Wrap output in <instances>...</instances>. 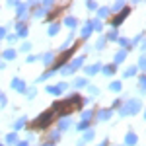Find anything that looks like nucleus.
<instances>
[{
    "label": "nucleus",
    "mask_w": 146,
    "mask_h": 146,
    "mask_svg": "<svg viewBox=\"0 0 146 146\" xmlns=\"http://www.w3.org/2000/svg\"><path fill=\"white\" fill-rule=\"evenodd\" d=\"M53 115H55V111H45L43 115H41V117H37V119H35L33 127H35V129H43V127H47V125L51 123Z\"/></svg>",
    "instance_id": "f257e3e1"
},
{
    "label": "nucleus",
    "mask_w": 146,
    "mask_h": 146,
    "mask_svg": "<svg viewBox=\"0 0 146 146\" xmlns=\"http://www.w3.org/2000/svg\"><path fill=\"white\" fill-rule=\"evenodd\" d=\"M140 109V103L138 101H129V103H125V107H123V115H127V113H136Z\"/></svg>",
    "instance_id": "f03ea898"
},
{
    "label": "nucleus",
    "mask_w": 146,
    "mask_h": 146,
    "mask_svg": "<svg viewBox=\"0 0 146 146\" xmlns=\"http://www.w3.org/2000/svg\"><path fill=\"white\" fill-rule=\"evenodd\" d=\"M80 64H82V56H80V58H76V60H72V62H70V66L62 68V74H70V72H72L74 68H78Z\"/></svg>",
    "instance_id": "7ed1b4c3"
},
{
    "label": "nucleus",
    "mask_w": 146,
    "mask_h": 146,
    "mask_svg": "<svg viewBox=\"0 0 146 146\" xmlns=\"http://www.w3.org/2000/svg\"><path fill=\"white\" fill-rule=\"evenodd\" d=\"M12 88H14V90H20V92L25 90V86H23L22 80H14V82H12Z\"/></svg>",
    "instance_id": "20e7f679"
},
{
    "label": "nucleus",
    "mask_w": 146,
    "mask_h": 146,
    "mask_svg": "<svg viewBox=\"0 0 146 146\" xmlns=\"http://www.w3.org/2000/svg\"><path fill=\"white\" fill-rule=\"evenodd\" d=\"M125 140H127V144H129V146L136 144V136L133 135V133H129V135H127V138H125Z\"/></svg>",
    "instance_id": "39448f33"
},
{
    "label": "nucleus",
    "mask_w": 146,
    "mask_h": 146,
    "mask_svg": "<svg viewBox=\"0 0 146 146\" xmlns=\"http://www.w3.org/2000/svg\"><path fill=\"white\" fill-rule=\"evenodd\" d=\"M16 29H18V35H27V29H25V25H23V23H18V25H16Z\"/></svg>",
    "instance_id": "423d86ee"
},
{
    "label": "nucleus",
    "mask_w": 146,
    "mask_h": 146,
    "mask_svg": "<svg viewBox=\"0 0 146 146\" xmlns=\"http://www.w3.org/2000/svg\"><path fill=\"white\" fill-rule=\"evenodd\" d=\"M127 14H129V10H125L123 14H121V16H117V18L113 20V23H115V25H117V23H121V22H123V18H125V16H127Z\"/></svg>",
    "instance_id": "0eeeda50"
},
{
    "label": "nucleus",
    "mask_w": 146,
    "mask_h": 146,
    "mask_svg": "<svg viewBox=\"0 0 146 146\" xmlns=\"http://www.w3.org/2000/svg\"><path fill=\"white\" fill-rule=\"evenodd\" d=\"M109 115H111V113L107 111V109H103V111H101V113H100V115H98V117H100L101 121H103V119H107V117H109Z\"/></svg>",
    "instance_id": "6e6552de"
},
{
    "label": "nucleus",
    "mask_w": 146,
    "mask_h": 146,
    "mask_svg": "<svg viewBox=\"0 0 146 146\" xmlns=\"http://www.w3.org/2000/svg\"><path fill=\"white\" fill-rule=\"evenodd\" d=\"M98 70H100V64H96V66H90V68H88V74H96Z\"/></svg>",
    "instance_id": "1a4fd4ad"
},
{
    "label": "nucleus",
    "mask_w": 146,
    "mask_h": 146,
    "mask_svg": "<svg viewBox=\"0 0 146 146\" xmlns=\"http://www.w3.org/2000/svg\"><path fill=\"white\" fill-rule=\"evenodd\" d=\"M16 56V51H6L4 53V58H14Z\"/></svg>",
    "instance_id": "9d476101"
},
{
    "label": "nucleus",
    "mask_w": 146,
    "mask_h": 146,
    "mask_svg": "<svg viewBox=\"0 0 146 146\" xmlns=\"http://www.w3.org/2000/svg\"><path fill=\"white\" fill-rule=\"evenodd\" d=\"M111 90L113 92H119V90H121V84H119V82H113V84H111Z\"/></svg>",
    "instance_id": "9b49d317"
},
{
    "label": "nucleus",
    "mask_w": 146,
    "mask_h": 146,
    "mask_svg": "<svg viewBox=\"0 0 146 146\" xmlns=\"http://www.w3.org/2000/svg\"><path fill=\"white\" fill-rule=\"evenodd\" d=\"M107 14H109V8H101L100 10V18H105Z\"/></svg>",
    "instance_id": "f8f14e48"
},
{
    "label": "nucleus",
    "mask_w": 146,
    "mask_h": 146,
    "mask_svg": "<svg viewBox=\"0 0 146 146\" xmlns=\"http://www.w3.org/2000/svg\"><path fill=\"white\" fill-rule=\"evenodd\" d=\"M66 25H70V27H74V25H76V20H72V18H68V20H66Z\"/></svg>",
    "instance_id": "ddd939ff"
},
{
    "label": "nucleus",
    "mask_w": 146,
    "mask_h": 146,
    "mask_svg": "<svg viewBox=\"0 0 146 146\" xmlns=\"http://www.w3.org/2000/svg\"><path fill=\"white\" fill-rule=\"evenodd\" d=\"M23 123H25V117H22V119L16 123V129H22V125H23Z\"/></svg>",
    "instance_id": "4468645a"
},
{
    "label": "nucleus",
    "mask_w": 146,
    "mask_h": 146,
    "mask_svg": "<svg viewBox=\"0 0 146 146\" xmlns=\"http://www.w3.org/2000/svg\"><path fill=\"white\" fill-rule=\"evenodd\" d=\"M140 90H146V76L140 78Z\"/></svg>",
    "instance_id": "2eb2a0df"
},
{
    "label": "nucleus",
    "mask_w": 146,
    "mask_h": 146,
    "mask_svg": "<svg viewBox=\"0 0 146 146\" xmlns=\"http://www.w3.org/2000/svg\"><path fill=\"white\" fill-rule=\"evenodd\" d=\"M56 31H58V25H53V27H51V29H49V33H51V35H55Z\"/></svg>",
    "instance_id": "dca6fc26"
},
{
    "label": "nucleus",
    "mask_w": 146,
    "mask_h": 146,
    "mask_svg": "<svg viewBox=\"0 0 146 146\" xmlns=\"http://www.w3.org/2000/svg\"><path fill=\"white\" fill-rule=\"evenodd\" d=\"M115 72V66H107L105 68V74H113Z\"/></svg>",
    "instance_id": "f3484780"
},
{
    "label": "nucleus",
    "mask_w": 146,
    "mask_h": 146,
    "mask_svg": "<svg viewBox=\"0 0 146 146\" xmlns=\"http://www.w3.org/2000/svg\"><path fill=\"white\" fill-rule=\"evenodd\" d=\"M6 140H8V142H16V135H8V136H6Z\"/></svg>",
    "instance_id": "a211bd4d"
},
{
    "label": "nucleus",
    "mask_w": 146,
    "mask_h": 146,
    "mask_svg": "<svg viewBox=\"0 0 146 146\" xmlns=\"http://www.w3.org/2000/svg\"><path fill=\"white\" fill-rule=\"evenodd\" d=\"M82 86H86V80H78L76 82V88H82Z\"/></svg>",
    "instance_id": "6ab92c4d"
},
{
    "label": "nucleus",
    "mask_w": 146,
    "mask_h": 146,
    "mask_svg": "<svg viewBox=\"0 0 146 146\" xmlns=\"http://www.w3.org/2000/svg\"><path fill=\"white\" fill-rule=\"evenodd\" d=\"M133 74H135V68H129V70L125 72V76H133Z\"/></svg>",
    "instance_id": "aec40b11"
},
{
    "label": "nucleus",
    "mask_w": 146,
    "mask_h": 146,
    "mask_svg": "<svg viewBox=\"0 0 146 146\" xmlns=\"http://www.w3.org/2000/svg\"><path fill=\"white\" fill-rule=\"evenodd\" d=\"M43 60H45V62H51V60H53V55H45V56H43Z\"/></svg>",
    "instance_id": "412c9836"
},
{
    "label": "nucleus",
    "mask_w": 146,
    "mask_h": 146,
    "mask_svg": "<svg viewBox=\"0 0 146 146\" xmlns=\"http://www.w3.org/2000/svg\"><path fill=\"white\" fill-rule=\"evenodd\" d=\"M119 43H121V45H123V47H129V39H121Z\"/></svg>",
    "instance_id": "4be33fe9"
},
{
    "label": "nucleus",
    "mask_w": 146,
    "mask_h": 146,
    "mask_svg": "<svg viewBox=\"0 0 146 146\" xmlns=\"http://www.w3.org/2000/svg\"><path fill=\"white\" fill-rule=\"evenodd\" d=\"M140 68H144V70H146V58H140Z\"/></svg>",
    "instance_id": "5701e85b"
},
{
    "label": "nucleus",
    "mask_w": 146,
    "mask_h": 146,
    "mask_svg": "<svg viewBox=\"0 0 146 146\" xmlns=\"http://www.w3.org/2000/svg\"><path fill=\"white\" fill-rule=\"evenodd\" d=\"M4 33H6V29H4V27H0V37H4Z\"/></svg>",
    "instance_id": "b1692460"
},
{
    "label": "nucleus",
    "mask_w": 146,
    "mask_h": 146,
    "mask_svg": "<svg viewBox=\"0 0 146 146\" xmlns=\"http://www.w3.org/2000/svg\"><path fill=\"white\" fill-rule=\"evenodd\" d=\"M20 146H27V142H22V144H20Z\"/></svg>",
    "instance_id": "393cba45"
},
{
    "label": "nucleus",
    "mask_w": 146,
    "mask_h": 146,
    "mask_svg": "<svg viewBox=\"0 0 146 146\" xmlns=\"http://www.w3.org/2000/svg\"><path fill=\"white\" fill-rule=\"evenodd\" d=\"M47 146H51V144H47Z\"/></svg>",
    "instance_id": "a878e982"
},
{
    "label": "nucleus",
    "mask_w": 146,
    "mask_h": 146,
    "mask_svg": "<svg viewBox=\"0 0 146 146\" xmlns=\"http://www.w3.org/2000/svg\"><path fill=\"white\" fill-rule=\"evenodd\" d=\"M0 146H2V144H0Z\"/></svg>",
    "instance_id": "bb28decb"
}]
</instances>
